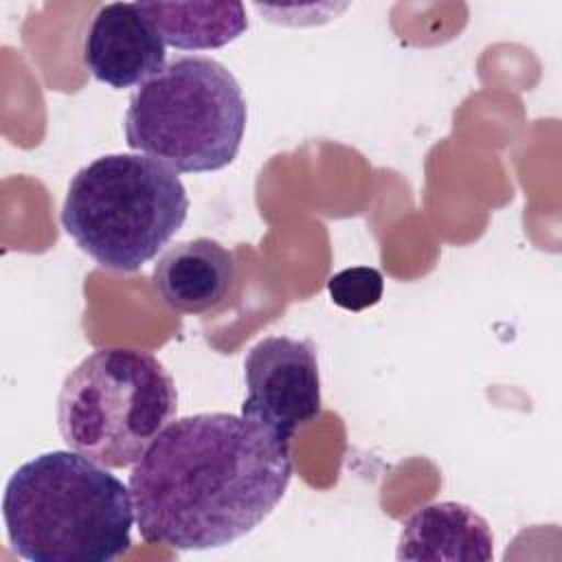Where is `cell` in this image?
Masks as SVG:
<instances>
[{
  "mask_svg": "<svg viewBox=\"0 0 562 562\" xmlns=\"http://www.w3.org/2000/svg\"><path fill=\"white\" fill-rule=\"evenodd\" d=\"M290 479L288 441L241 415L195 413L158 432L127 487L145 542L204 551L259 527Z\"/></svg>",
  "mask_w": 562,
  "mask_h": 562,
  "instance_id": "1",
  "label": "cell"
},
{
  "mask_svg": "<svg viewBox=\"0 0 562 562\" xmlns=\"http://www.w3.org/2000/svg\"><path fill=\"white\" fill-rule=\"evenodd\" d=\"M2 516L11 549L31 562H110L132 544L130 487L105 465L50 450L7 481Z\"/></svg>",
  "mask_w": 562,
  "mask_h": 562,
  "instance_id": "2",
  "label": "cell"
},
{
  "mask_svg": "<svg viewBox=\"0 0 562 562\" xmlns=\"http://www.w3.org/2000/svg\"><path fill=\"white\" fill-rule=\"evenodd\" d=\"M189 195L169 167L138 154H108L68 184L61 226L99 266L138 270L182 228Z\"/></svg>",
  "mask_w": 562,
  "mask_h": 562,
  "instance_id": "3",
  "label": "cell"
},
{
  "mask_svg": "<svg viewBox=\"0 0 562 562\" xmlns=\"http://www.w3.org/2000/svg\"><path fill=\"white\" fill-rule=\"evenodd\" d=\"M248 108L235 75L217 59L176 57L140 83L125 112L132 149L176 173L228 167L241 147Z\"/></svg>",
  "mask_w": 562,
  "mask_h": 562,
  "instance_id": "4",
  "label": "cell"
},
{
  "mask_svg": "<svg viewBox=\"0 0 562 562\" xmlns=\"http://www.w3.org/2000/svg\"><path fill=\"white\" fill-rule=\"evenodd\" d=\"M176 408L173 378L156 356L101 347L66 375L57 426L70 450L116 470L143 457Z\"/></svg>",
  "mask_w": 562,
  "mask_h": 562,
  "instance_id": "5",
  "label": "cell"
},
{
  "mask_svg": "<svg viewBox=\"0 0 562 562\" xmlns=\"http://www.w3.org/2000/svg\"><path fill=\"white\" fill-rule=\"evenodd\" d=\"M241 417L292 443L299 428L321 415V375L312 340L268 336L244 358Z\"/></svg>",
  "mask_w": 562,
  "mask_h": 562,
  "instance_id": "6",
  "label": "cell"
},
{
  "mask_svg": "<svg viewBox=\"0 0 562 562\" xmlns=\"http://www.w3.org/2000/svg\"><path fill=\"white\" fill-rule=\"evenodd\" d=\"M165 42L136 2H110L92 15L81 46L88 72L114 88H132L165 68Z\"/></svg>",
  "mask_w": 562,
  "mask_h": 562,
  "instance_id": "7",
  "label": "cell"
},
{
  "mask_svg": "<svg viewBox=\"0 0 562 562\" xmlns=\"http://www.w3.org/2000/svg\"><path fill=\"white\" fill-rule=\"evenodd\" d=\"M397 560L406 562H490L494 536L472 507L439 501L413 512L397 538Z\"/></svg>",
  "mask_w": 562,
  "mask_h": 562,
  "instance_id": "8",
  "label": "cell"
},
{
  "mask_svg": "<svg viewBox=\"0 0 562 562\" xmlns=\"http://www.w3.org/2000/svg\"><path fill=\"white\" fill-rule=\"evenodd\" d=\"M233 279V252L211 237L178 241L160 255L151 272L162 303L180 314H204L217 307Z\"/></svg>",
  "mask_w": 562,
  "mask_h": 562,
  "instance_id": "9",
  "label": "cell"
},
{
  "mask_svg": "<svg viewBox=\"0 0 562 562\" xmlns=\"http://www.w3.org/2000/svg\"><path fill=\"white\" fill-rule=\"evenodd\" d=\"M165 44L182 50L226 46L248 29L241 2H136Z\"/></svg>",
  "mask_w": 562,
  "mask_h": 562,
  "instance_id": "10",
  "label": "cell"
},
{
  "mask_svg": "<svg viewBox=\"0 0 562 562\" xmlns=\"http://www.w3.org/2000/svg\"><path fill=\"white\" fill-rule=\"evenodd\" d=\"M327 292L334 305L349 312H362L380 303L384 292V277L378 268L351 266L329 277Z\"/></svg>",
  "mask_w": 562,
  "mask_h": 562,
  "instance_id": "11",
  "label": "cell"
}]
</instances>
